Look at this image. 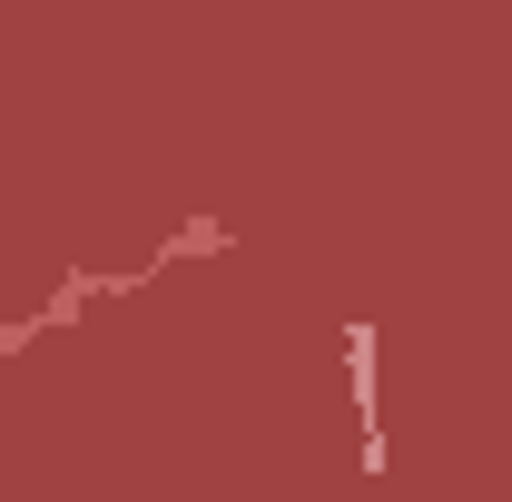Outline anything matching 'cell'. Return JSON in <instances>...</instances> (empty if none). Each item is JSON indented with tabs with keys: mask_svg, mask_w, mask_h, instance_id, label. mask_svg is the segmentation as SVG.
<instances>
[{
	"mask_svg": "<svg viewBox=\"0 0 512 502\" xmlns=\"http://www.w3.org/2000/svg\"><path fill=\"white\" fill-rule=\"evenodd\" d=\"M345 355H355V414H365V463H384V434H375V325H345Z\"/></svg>",
	"mask_w": 512,
	"mask_h": 502,
	"instance_id": "6da1fadb",
	"label": "cell"
}]
</instances>
